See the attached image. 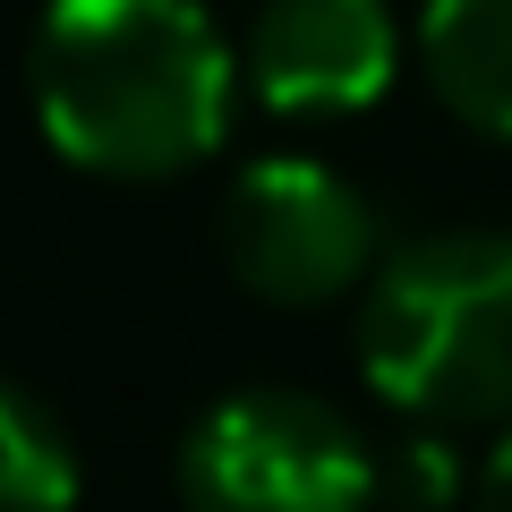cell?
<instances>
[{
    "label": "cell",
    "instance_id": "6da1fadb",
    "mask_svg": "<svg viewBox=\"0 0 512 512\" xmlns=\"http://www.w3.org/2000/svg\"><path fill=\"white\" fill-rule=\"evenodd\" d=\"M26 86L60 163L180 180L231 128L239 52L197 0H43Z\"/></svg>",
    "mask_w": 512,
    "mask_h": 512
},
{
    "label": "cell",
    "instance_id": "7a4b0ae2",
    "mask_svg": "<svg viewBox=\"0 0 512 512\" xmlns=\"http://www.w3.org/2000/svg\"><path fill=\"white\" fill-rule=\"evenodd\" d=\"M350 350L367 393L427 436L512 419V231H436L384 256Z\"/></svg>",
    "mask_w": 512,
    "mask_h": 512
},
{
    "label": "cell",
    "instance_id": "3957f363",
    "mask_svg": "<svg viewBox=\"0 0 512 512\" xmlns=\"http://www.w3.org/2000/svg\"><path fill=\"white\" fill-rule=\"evenodd\" d=\"M384 495V461L316 393H231L180 444L188 512H367Z\"/></svg>",
    "mask_w": 512,
    "mask_h": 512
},
{
    "label": "cell",
    "instance_id": "277c9868",
    "mask_svg": "<svg viewBox=\"0 0 512 512\" xmlns=\"http://www.w3.org/2000/svg\"><path fill=\"white\" fill-rule=\"evenodd\" d=\"M214 239L239 291L274 308H325L376 265V205L308 154H265L222 188Z\"/></svg>",
    "mask_w": 512,
    "mask_h": 512
},
{
    "label": "cell",
    "instance_id": "5b68a950",
    "mask_svg": "<svg viewBox=\"0 0 512 512\" xmlns=\"http://www.w3.org/2000/svg\"><path fill=\"white\" fill-rule=\"evenodd\" d=\"M393 69H402L393 0H265L239 43V86L282 120L367 111L384 103Z\"/></svg>",
    "mask_w": 512,
    "mask_h": 512
},
{
    "label": "cell",
    "instance_id": "8992f818",
    "mask_svg": "<svg viewBox=\"0 0 512 512\" xmlns=\"http://www.w3.org/2000/svg\"><path fill=\"white\" fill-rule=\"evenodd\" d=\"M419 69L453 120L512 146V0H427Z\"/></svg>",
    "mask_w": 512,
    "mask_h": 512
},
{
    "label": "cell",
    "instance_id": "52a82bcc",
    "mask_svg": "<svg viewBox=\"0 0 512 512\" xmlns=\"http://www.w3.org/2000/svg\"><path fill=\"white\" fill-rule=\"evenodd\" d=\"M0 512H77V453L35 393H0Z\"/></svg>",
    "mask_w": 512,
    "mask_h": 512
},
{
    "label": "cell",
    "instance_id": "ba28073f",
    "mask_svg": "<svg viewBox=\"0 0 512 512\" xmlns=\"http://www.w3.org/2000/svg\"><path fill=\"white\" fill-rule=\"evenodd\" d=\"M478 512H512V436L487 453V470H478Z\"/></svg>",
    "mask_w": 512,
    "mask_h": 512
}]
</instances>
